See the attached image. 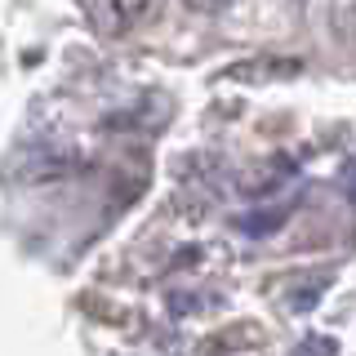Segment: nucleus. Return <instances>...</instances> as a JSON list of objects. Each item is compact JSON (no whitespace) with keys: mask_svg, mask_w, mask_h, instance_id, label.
Here are the masks:
<instances>
[{"mask_svg":"<svg viewBox=\"0 0 356 356\" xmlns=\"http://www.w3.org/2000/svg\"><path fill=\"white\" fill-rule=\"evenodd\" d=\"M161 0H111V27L116 31H134L147 18H156Z\"/></svg>","mask_w":356,"mask_h":356,"instance_id":"f257e3e1","label":"nucleus"},{"mask_svg":"<svg viewBox=\"0 0 356 356\" xmlns=\"http://www.w3.org/2000/svg\"><path fill=\"white\" fill-rule=\"evenodd\" d=\"M192 14H222V9L232 5V0H183Z\"/></svg>","mask_w":356,"mask_h":356,"instance_id":"f03ea898","label":"nucleus"}]
</instances>
